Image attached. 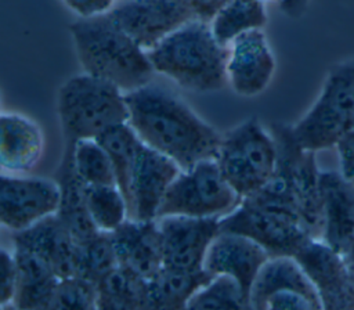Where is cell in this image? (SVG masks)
Wrapping results in <instances>:
<instances>
[{"label":"cell","mask_w":354,"mask_h":310,"mask_svg":"<svg viewBox=\"0 0 354 310\" xmlns=\"http://www.w3.org/2000/svg\"><path fill=\"white\" fill-rule=\"evenodd\" d=\"M124 95L129 125L148 147L173 159L181 170L216 158L223 134L178 95L151 82Z\"/></svg>","instance_id":"obj_1"},{"label":"cell","mask_w":354,"mask_h":310,"mask_svg":"<svg viewBox=\"0 0 354 310\" xmlns=\"http://www.w3.org/2000/svg\"><path fill=\"white\" fill-rule=\"evenodd\" d=\"M83 72L101 78L124 93L151 82L155 72L148 51L106 14L79 18L69 25Z\"/></svg>","instance_id":"obj_2"},{"label":"cell","mask_w":354,"mask_h":310,"mask_svg":"<svg viewBox=\"0 0 354 310\" xmlns=\"http://www.w3.org/2000/svg\"><path fill=\"white\" fill-rule=\"evenodd\" d=\"M148 55L155 72L188 90L210 93L228 83V46L214 37L210 22L191 19L151 48Z\"/></svg>","instance_id":"obj_3"},{"label":"cell","mask_w":354,"mask_h":310,"mask_svg":"<svg viewBox=\"0 0 354 310\" xmlns=\"http://www.w3.org/2000/svg\"><path fill=\"white\" fill-rule=\"evenodd\" d=\"M126 93L86 72L65 80L57 94L64 141L97 138L112 126L129 122Z\"/></svg>","instance_id":"obj_4"},{"label":"cell","mask_w":354,"mask_h":310,"mask_svg":"<svg viewBox=\"0 0 354 310\" xmlns=\"http://www.w3.org/2000/svg\"><path fill=\"white\" fill-rule=\"evenodd\" d=\"M277 143L257 118L225 131L216 155L223 176L241 199L256 194L274 174Z\"/></svg>","instance_id":"obj_5"},{"label":"cell","mask_w":354,"mask_h":310,"mask_svg":"<svg viewBox=\"0 0 354 310\" xmlns=\"http://www.w3.org/2000/svg\"><path fill=\"white\" fill-rule=\"evenodd\" d=\"M354 129V58L335 65L310 111L292 126L300 147L318 151L336 145Z\"/></svg>","instance_id":"obj_6"},{"label":"cell","mask_w":354,"mask_h":310,"mask_svg":"<svg viewBox=\"0 0 354 310\" xmlns=\"http://www.w3.org/2000/svg\"><path fill=\"white\" fill-rule=\"evenodd\" d=\"M241 201L223 176L216 158H207L180 172L163 198L158 219L170 215L223 217Z\"/></svg>","instance_id":"obj_7"},{"label":"cell","mask_w":354,"mask_h":310,"mask_svg":"<svg viewBox=\"0 0 354 310\" xmlns=\"http://www.w3.org/2000/svg\"><path fill=\"white\" fill-rule=\"evenodd\" d=\"M220 231L254 239L270 256H295L313 237L299 216L260 206L249 199L220 219Z\"/></svg>","instance_id":"obj_8"},{"label":"cell","mask_w":354,"mask_h":310,"mask_svg":"<svg viewBox=\"0 0 354 310\" xmlns=\"http://www.w3.org/2000/svg\"><path fill=\"white\" fill-rule=\"evenodd\" d=\"M270 131L277 143V167L288 179L303 224L311 237L317 238L322 232L324 220L319 173L315 167L314 152L299 145L292 133V126L271 123Z\"/></svg>","instance_id":"obj_9"},{"label":"cell","mask_w":354,"mask_h":310,"mask_svg":"<svg viewBox=\"0 0 354 310\" xmlns=\"http://www.w3.org/2000/svg\"><path fill=\"white\" fill-rule=\"evenodd\" d=\"M108 15L147 51L195 18L188 0H122Z\"/></svg>","instance_id":"obj_10"},{"label":"cell","mask_w":354,"mask_h":310,"mask_svg":"<svg viewBox=\"0 0 354 310\" xmlns=\"http://www.w3.org/2000/svg\"><path fill=\"white\" fill-rule=\"evenodd\" d=\"M59 187L55 180L3 174L0 183V221L12 232L25 230L57 213Z\"/></svg>","instance_id":"obj_11"},{"label":"cell","mask_w":354,"mask_h":310,"mask_svg":"<svg viewBox=\"0 0 354 310\" xmlns=\"http://www.w3.org/2000/svg\"><path fill=\"white\" fill-rule=\"evenodd\" d=\"M180 172L173 159L142 141L133 162L126 194L129 219L156 220L163 198Z\"/></svg>","instance_id":"obj_12"},{"label":"cell","mask_w":354,"mask_h":310,"mask_svg":"<svg viewBox=\"0 0 354 310\" xmlns=\"http://www.w3.org/2000/svg\"><path fill=\"white\" fill-rule=\"evenodd\" d=\"M221 217L162 216L158 226L163 246V266L198 271L203 268L207 250L220 234Z\"/></svg>","instance_id":"obj_13"},{"label":"cell","mask_w":354,"mask_h":310,"mask_svg":"<svg viewBox=\"0 0 354 310\" xmlns=\"http://www.w3.org/2000/svg\"><path fill=\"white\" fill-rule=\"evenodd\" d=\"M315 286L322 307L354 306V282L344 267L340 253L325 241L311 238L293 256Z\"/></svg>","instance_id":"obj_14"},{"label":"cell","mask_w":354,"mask_h":310,"mask_svg":"<svg viewBox=\"0 0 354 310\" xmlns=\"http://www.w3.org/2000/svg\"><path fill=\"white\" fill-rule=\"evenodd\" d=\"M274 71L275 60L261 29L245 32L230 43L227 78L236 94H260L270 84Z\"/></svg>","instance_id":"obj_15"},{"label":"cell","mask_w":354,"mask_h":310,"mask_svg":"<svg viewBox=\"0 0 354 310\" xmlns=\"http://www.w3.org/2000/svg\"><path fill=\"white\" fill-rule=\"evenodd\" d=\"M270 257V253L254 239L238 232L220 231L207 250L203 268L212 275L234 277L249 303L252 285Z\"/></svg>","instance_id":"obj_16"},{"label":"cell","mask_w":354,"mask_h":310,"mask_svg":"<svg viewBox=\"0 0 354 310\" xmlns=\"http://www.w3.org/2000/svg\"><path fill=\"white\" fill-rule=\"evenodd\" d=\"M118 264L149 280L163 267L158 220L127 219L111 231Z\"/></svg>","instance_id":"obj_17"},{"label":"cell","mask_w":354,"mask_h":310,"mask_svg":"<svg viewBox=\"0 0 354 310\" xmlns=\"http://www.w3.org/2000/svg\"><path fill=\"white\" fill-rule=\"evenodd\" d=\"M324 241L337 253L354 248V192L335 173H319Z\"/></svg>","instance_id":"obj_18"},{"label":"cell","mask_w":354,"mask_h":310,"mask_svg":"<svg viewBox=\"0 0 354 310\" xmlns=\"http://www.w3.org/2000/svg\"><path fill=\"white\" fill-rule=\"evenodd\" d=\"M14 246L26 248L43 257L59 278L73 275L75 238L54 213L33 226L12 232Z\"/></svg>","instance_id":"obj_19"},{"label":"cell","mask_w":354,"mask_h":310,"mask_svg":"<svg viewBox=\"0 0 354 310\" xmlns=\"http://www.w3.org/2000/svg\"><path fill=\"white\" fill-rule=\"evenodd\" d=\"M0 163L3 172L21 174L30 172L43 152V134L32 119L19 113L0 118Z\"/></svg>","instance_id":"obj_20"},{"label":"cell","mask_w":354,"mask_h":310,"mask_svg":"<svg viewBox=\"0 0 354 310\" xmlns=\"http://www.w3.org/2000/svg\"><path fill=\"white\" fill-rule=\"evenodd\" d=\"M55 181L59 187V205L55 215L71 231L75 241L84 239L100 231L94 226L88 212L86 184L75 170L72 141L64 143L62 156L55 172Z\"/></svg>","instance_id":"obj_21"},{"label":"cell","mask_w":354,"mask_h":310,"mask_svg":"<svg viewBox=\"0 0 354 310\" xmlns=\"http://www.w3.org/2000/svg\"><path fill=\"white\" fill-rule=\"evenodd\" d=\"M12 255L18 271V285L11 309H53L59 277L43 257L26 248L14 246Z\"/></svg>","instance_id":"obj_22"},{"label":"cell","mask_w":354,"mask_h":310,"mask_svg":"<svg viewBox=\"0 0 354 310\" xmlns=\"http://www.w3.org/2000/svg\"><path fill=\"white\" fill-rule=\"evenodd\" d=\"M282 291H296L321 303L315 286L293 256H272L263 264L252 285L249 307L264 310L267 299Z\"/></svg>","instance_id":"obj_23"},{"label":"cell","mask_w":354,"mask_h":310,"mask_svg":"<svg viewBox=\"0 0 354 310\" xmlns=\"http://www.w3.org/2000/svg\"><path fill=\"white\" fill-rule=\"evenodd\" d=\"M214 275L163 266L148 280L149 309H187L192 296Z\"/></svg>","instance_id":"obj_24"},{"label":"cell","mask_w":354,"mask_h":310,"mask_svg":"<svg viewBox=\"0 0 354 310\" xmlns=\"http://www.w3.org/2000/svg\"><path fill=\"white\" fill-rule=\"evenodd\" d=\"M97 309H149L148 280L118 264L97 284Z\"/></svg>","instance_id":"obj_25"},{"label":"cell","mask_w":354,"mask_h":310,"mask_svg":"<svg viewBox=\"0 0 354 310\" xmlns=\"http://www.w3.org/2000/svg\"><path fill=\"white\" fill-rule=\"evenodd\" d=\"M267 22L264 1L261 0H228L210 21L214 37L223 44L230 43L239 35L263 29Z\"/></svg>","instance_id":"obj_26"},{"label":"cell","mask_w":354,"mask_h":310,"mask_svg":"<svg viewBox=\"0 0 354 310\" xmlns=\"http://www.w3.org/2000/svg\"><path fill=\"white\" fill-rule=\"evenodd\" d=\"M115 266H118V257L111 232L97 231L84 239L76 241L73 275L97 284Z\"/></svg>","instance_id":"obj_27"},{"label":"cell","mask_w":354,"mask_h":310,"mask_svg":"<svg viewBox=\"0 0 354 310\" xmlns=\"http://www.w3.org/2000/svg\"><path fill=\"white\" fill-rule=\"evenodd\" d=\"M97 141L106 149L116 176V185L126 198L130 173L136 154L142 140L129 125V122L116 125L97 137Z\"/></svg>","instance_id":"obj_28"},{"label":"cell","mask_w":354,"mask_h":310,"mask_svg":"<svg viewBox=\"0 0 354 310\" xmlns=\"http://www.w3.org/2000/svg\"><path fill=\"white\" fill-rule=\"evenodd\" d=\"M72 158L75 170L86 185H116L112 161L97 138L72 141Z\"/></svg>","instance_id":"obj_29"},{"label":"cell","mask_w":354,"mask_h":310,"mask_svg":"<svg viewBox=\"0 0 354 310\" xmlns=\"http://www.w3.org/2000/svg\"><path fill=\"white\" fill-rule=\"evenodd\" d=\"M86 195L97 230L111 232L129 219L127 202L118 185H86Z\"/></svg>","instance_id":"obj_30"},{"label":"cell","mask_w":354,"mask_h":310,"mask_svg":"<svg viewBox=\"0 0 354 310\" xmlns=\"http://www.w3.org/2000/svg\"><path fill=\"white\" fill-rule=\"evenodd\" d=\"M187 309H249V303L234 277L218 274L192 296Z\"/></svg>","instance_id":"obj_31"},{"label":"cell","mask_w":354,"mask_h":310,"mask_svg":"<svg viewBox=\"0 0 354 310\" xmlns=\"http://www.w3.org/2000/svg\"><path fill=\"white\" fill-rule=\"evenodd\" d=\"M53 309H97V285L79 275L59 278Z\"/></svg>","instance_id":"obj_32"},{"label":"cell","mask_w":354,"mask_h":310,"mask_svg":"<svg viewBox=\"0 0 354 310\" xmlns=\"http://www.w3.org/2000/svg\"><path fill=\"white\" fill-rule=\"evenodd\" d=\"M0 255V306L1 309H7L12 306V300L17 292L18 271L12 253L1 249Z\"/></svg>","instance_id":"obj_33"},{"label":"cell","mask_w":354,"mask_h":310,"mask_svg":"<svg viewBox=\"0 0 354 310\" xmlns=\"http://www.w3.org/2000/svg\"><path fill=\"white\" fill-rule=\"evenodd\" d=\"M321 303L313 300L311 298L296 292V291H282L271 295L266 304L264 310H275V309H321Z\"/></svg>","instance_id":"obj_34"},{"label":"cell","mask_w":354,"mask_h":310,"mask_svg":"<svg viewBox=\"0 0 354 310\" xmlns=\"http://www.w3.org/2000/svg\"><path fill=\"white\" fill-rule=\"evenodd\" d=\"M64 4L79 18H91L111 11L115 0H62Z\"/></svg>","instance_id":"obj_35"},{"label":"cell","mask_w":354,"mask_h":310,"mask_svg":"<svg viewBox=\"0 0 354 310\" xmlns=\"http://www.w3.org/2000/svg\"><path fill=\"white\" fill-rule=\"evenodd\" d=\"M336 145L340 154L343 174L346 179H353L354 177V129L346 133Z\"/></svg>","instance_id":"obj_36"},{"label":"cell","mask_w":354,"mask_h":310,"mask_svg":"<svg viewBox=\"0 0 354 310\" xmlns=\"http://www.w3.org/2000/svg\"><path fill=\"white\" fill-rule=\"evenodd\" d=\"M228 0H188L195 18L210 22Z\"/></svg>","instance_id":"obj_37"},{"label":"cell","mask_w":354,"mask_h":310,"mask_svg":"<svg viewBox=\"0 0 354 310\" xmlns=\"http://www.w3.org/2000/svg\"><path fill=\"white\" fill-rule=\"evenodd\" d=\"M308 0H281V8L290 17H299L304 10Z\"/></svg>","instance_id":"obj_38"},{"label":"cell","mask_w":354,"mask_h":310,"mask_svg":"<svg viewBox=\"0 0 354 310\" xmlns=\"http://www.w3.org/2000/svg\"><path fill=\"white\" fill-rule=\"evenodd\" d=\"M261 1H278L279 3L281 0H261Z\"/></svg>","instance_id":"obj_39"}]
</instances>
